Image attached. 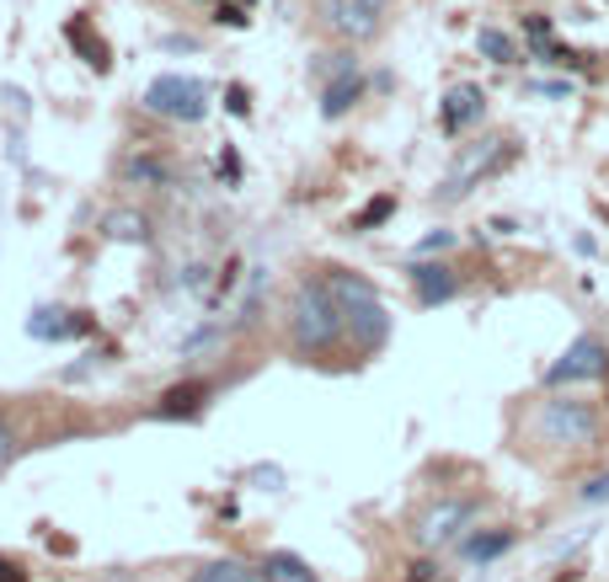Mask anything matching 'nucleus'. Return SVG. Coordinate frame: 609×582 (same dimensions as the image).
I'll use <instances>...</instances> for the list:
<instances>
[{"instance_id":"obj_16","label":"nucleus","mask_w":609,"mask_h":582,"mask_svg":"<svg viewBox=\"0 0 609 582\" xmlns=\"http://www.w3.org/2000/svg\"><path fill=\"white\" fill-rule=\"evenodd\" d=\"M188 582H268L257 567H246V561H208V567H199Z\"/></svg>"},{"instance_id":"obj_4","label":"nucleus","mask_w":609,"mask_h":582,"mask_svg":"<svg viewBox=\"0 0 609 582\" xmlns=\"http://www.w3.org/2000/svg\"><path fill=\"white\" fill-rule=\"evenodd\" d=\"M514 156V139H476V145H465V156L454 161V171L444 176V198H465L482 176L503 167Z\"/></svg>"},{"instance_id":"obj_9","label":"nucleus","mask_w":609,"mask_h":582,"mask_svg":"<svg viewBox=\"0 0 609 582\" xmlns=\"http://www.w3.org/2000/svg\"><path fill=\"white\" fill-rule=\"evenodd\" d=\"M482 113H487V96H482L476 85H454L444 96V128L449 134H465L471 124H482Z\"/></svg>"},{"instance_id":"obj_24","label":"nucleus","mask_w":609,"mask_h":582,"mask_svg":"<svg viewBox=\"0 0 609 582\" xmlns=\"http://www.w3.org/2000/svg\"><path fill=\"white\" fill-rule=\"evenodd\" d=\"M219 22H225V27H246L251 16H246L241 5H219Z\"/></svg>"},{"instance_id":"obj_7","label":"nucleus","mask_w":609,"mask_h":582,"mask_svg":"<svg viewBox=\"0 0 609 582\" xmlns=\"http://www.w3.org/2000/svg\"><path fill=\"white\" fill-rule=\"evenodd\" d=\"M331 11V22L348 33V38H374V27H380V11H385V0H331L326 5Z\"/></svg>"},{"instance_id":"obj_20","label":"nucleus","mask_w":609,"mask_h":582,"mask_svg":"<svg viewBox=\"0 0 609 582\" xmlns=\"http://www.w3.org/2000/svg\"><path fill=\"white\" fill-rule=\"evenodd\" d=\"M123 176H128V182H171V167L156 161V156H134V161L123 167Z\"/></svg>"},{"instance_id":"obj_22","label":"nucleus","mask_w":609,"mask_h":582,"mask_svg":"<svg viewBox=\"0 0 609 582\" xmlns=\"http://www.w3.org/2000/svg\"><path fill=\"white\" fill-rule=\"evenodd\" d=\"M385 214H391V198H380V204H369L364 214L353 219V230H369V225H374V219H385Z\"/></svg>"},{"instance_id":"obj_21","label":"nucleus","mask_w":609,"mask_h":582,"mask_svg":"<svg viewBox=\"0 0 609 582\" xmlns=\"http://www.w3.org/2000/svg\"><path fill=\"white\" fill-rule=\"evenodd\" d=\"M16 455H22V444H16V433H11V422H0V476L16 465Z\"/></svg>"},{"instance_id":"obj_8","label":"nucleus","mask_w":609,"mask_h":582,"mask_svg":"<svg viewBox=\"0 0 609 582\" xmlns=\"http://www.w3.org/2000/svg\"><path fill=\"white\" fill-rule=\"evenodd\" d=\"M411 284H417V305H444L460 289V273H449L444 262H411Z\"/></svg>"},{"instance_id":"obj_28","label":"nucleus","mask_w":609,"mask_h":582,"mask_svg":"<svg viewBox=\"0 0 609 582\" xmlns=\"http://www.w3.org/2000/svg\"><path fill=\"white\" fill-rule=\"evenodd\" d=\"M246 5H251V0H246Z\"/></svg>"},{"instance_id":"obj_5","label":"nucleus","mask_w":609,"mask_h":582,"mask_svg":"<svg viewBox=\"0 0 609 582\" xmlns=\"http://www.w3.org/2000/svg\"><path fill=\"white\" fill-rule=\"evenodd\" d=\"M540 433H545L551 444H594L599 416L588 412V401H545V412H540Z\"/></svg>"},{"instance_id":"obj_6","label":"nucleus","mask_w":609,"mask_h":582,"mask_svg":"<svg viewBox=\"0 0 609 582\" xmlns=\"http://www.w3.org/2000/svg\"><path fill=\"white\" fill-rule=\"evenodd\" d=\"M609 369V353H605V342L599 336H577L567 353L551 364V385H577V379H599Z\"/></svg>"},{"instance_id":"obj_18","label":"nucleus","mask_w":609,"mask_h":582,"mask_svg":"<svg viewBox=\"0 0 609 582\" xmlns=\"http://www.w3.org/2000/svg\"><path fill=\"white\" fill-rule=\"evenodd\" d=\"M108 236H113V241H150V219H145V214H128V208H123V214H108Z\"/></svg>"},{"instance_id":"obj_3","label":"nucleus","mask_w":609,"mask_h":582,"mask_svg":"<svg viewBox=\"0 0 609 582\" xmlns=\"http://www.w3.org/2000/svg\"><path fill=\"white\" fill-rule=\"evenodd\" d=\"M145 107L171 118V124H199L208 113V85L193 81V76H156L145 85Z\"/></svg>"},{"instance_id":"obj_11","label":"nucleus","mask_w":609,"mask_h":582,"mask_svg":"<svg viewBox=\"0 0 609 582\" xmlns=\"http://www.w3.org/2000/svg\"><path fill=\"white\" fill-rule=\"evenodd\" d=\"M471 518V502H444V507H433L422 524H417V540L422 545H444V540H454V529Z\"/></svg>"},{"instance_id":"obj_19","label":"nucleus","mask_w":609,"mask_h":582,"mask_svg":"<svg viewBox=\"0 0 609 582\" xmlns=\"http://www.w3.org/2000/svg\"><path fill=\"white\" fill-rule=\"evenodd\" d=\"M476 48L487 54L492 65H514V59H519V48H514V38H508V33H497V27H482V38H476Z\"/></svg>"},{"instance_id":"obj_10","label":"nucleus","mask_w":609,"mask_h":582,"mask_svg":"<svg viewBox=\"0 0 609 582\" xmlns=\"http://www.w3.org/2000/svg\"><path fill=\"white\" fill-rule=\"evenodd\" d=\"M86 321L81 316H70V310H59V305H43L27 316V336H38V342H65V336H81Z\"/></svg>"},{"instance_id":"obj_25","label":"nucleus","mask_w":609,"mask_h":582,"mask_svg":"<svg viewBox=\"0 0 609 582\" xmlns=\"http://www.w3.org/2000/svg\"><path fill=\"white\" fill-rule=\"evenodd\" d=\"M225 107H230L236 118H241L246 107H251V102H246V91H241V85H230V96H225Z\"/></svg>"},{"instance_id":"obj_12","label":"nucleus","mask_w":609,"mask_h":582,"mask_svg":"<svg viewBox=\"0 0 609 582\" xmlns=\"http://www.w3.org/2000/svg\"><path fill=\"white\" fill-rule=\"evenodd\" d=\"M65 38L76 43V48H81V59L91 65V70H97V76L108 70V43H102V33L91 27V16H86V11H76V16L65 22Z\"/></svg>"},{"instance_id":"obj_13","label":"nucleus","mask_w":609,"mask_h":582,"mask_svg":"<svg viewBox=\"0 0 609 582\" xmlns=\"http://www.w3.org/2000/svg\"><path fill=\"white\" fill-rule=\"evenodd\" d=\"M203 401H208L203 385H171L161 396V407H156V416H161V422H188V416L203 412Z\"/></svg>"},{"instance_id":"obj_27","label":"nucleus","mask_w":609,"mask_h":582,"mask_svg":"<svg viewBox=\"0 0 609 582\" xmlns=\"http://www.w3.org/2000/svg\"><path fill=\"white\" fill-rule=\"evenodd\" d=\"M0 582H27V578H22V567H16V561H5V556H0Z\"/></svg>"},{"instance_id":"obj_23","label":"nucleus","mask_w":609,"mask_h":582,"mask_svg":"<svg viewBox=\"0 0 609 582\" xmlns=\"http://www.w3.org/2000/svg\"><path fill=\"white\" fill-rule=\"evenodd\" d=\"M583 502H609V476H594V481L583 487Z\"/></svg>"},{"instance_id":"obj_26","label":"nucleus","mask_w":609,"mask_h":582,"mask_svg":"<svg viewBox=\"0 0 609 582\" xmlns=\"http://www.w3.org/2000/svg\"><path fill=\"white\" fill-rule=\"evenodd\" d=\"M444 247H454V236H449V230H433V236L422 241V251H444Z\"/></svg>"},{"instance_id":"obj_17","label":"nucleus","mask_w":609,"mask_h":582,"mask_svg":"<svg viewBox=\"0 0 609 582\" xmlns=\"http://www.w3.org/2000/svg\"><path fill=\"white\" fill-rule=\"evenodd\" d=\"M508 545H514L508 529H492V535H476V540L460 545V556H465V561H492V556H503Z\"/></svg>"},{"instance_id":"obj_1","label":"nucleus","mask_w":609,"mask_h":582,"mask_svg":"<svg viewBox=\"0 0 609 582\" xmlns=\"http://www.w3.org/2000/svg\"><path fill=\"white\" fill-rule=\"evenodd\" d=\"M342 332H348V316H342V299L331 289V278L300 284L294 305H289V342L300 353H331V342Z\"/></svg>"},{"instance_id":"obj_2","label":"nucleus","mask_w":609,"mask_h":582,"mask_svg":"<svg viewBox=\"0 0 609 582\" xmlns=\"http://www.w3.org/2000/svg\"><path fill=\"white\" fill-rule=\"evenodd\" d=\"M331 289H337V299H342V316H348V332L359 336V347H369V342H385V332H391V316H385V299L369 289L359 273H331Z\"/></svg>"},{"instance_id":"obj_15","label":"nucleus","mask_w":609,"mask_h":582,"mask_svg":"<svg viewBox=\"0 0 609 582\" xmlns=\"http://www.w3.org/2000/svg\"><path fill=\"white\" fill-rule=\"evenodd\" d=\"M262 578H268V582H322L305 561H300V556H289V550H279V556H268V561H262Z\"/></svg>"},{"instance_id":"obj_14","label":"nucleus","mask_w":609,"mask_h":582,"mask_svg":"<svg viewBox=\"0 0 609 582\" xmlns=\"http://www.w3.org/2000/svg\"><path fill=\"white\" fill-rule=\"evenodd\" d=\"M359 96H364V76H359V70H348V65H337V81L326 85L322 113H326V118H337V113H348Z\"/></svg>"}]
</instances>
